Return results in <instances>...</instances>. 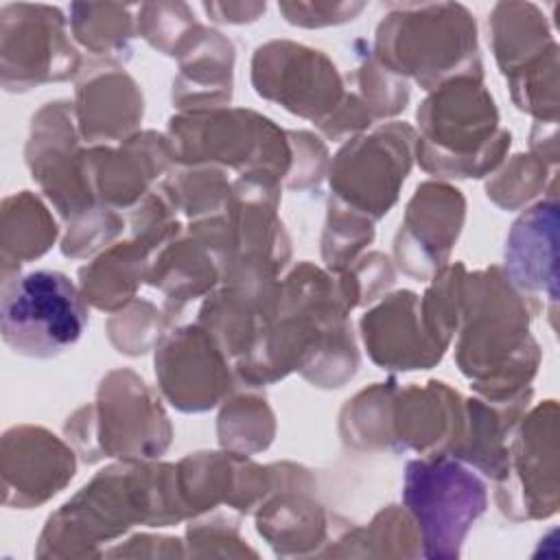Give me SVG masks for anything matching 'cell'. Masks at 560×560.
<instances>
[{
    "instance_id": "obj_1",
    "label": "cell",
    "mask_w": 560,
    "mask_h": 560,
    "mask_svg": "<svg viewBox=\"0 0 560 560\" xmlns=\"http://www.w3.org/2000/svg\"><path fill=\"white\" fill-rule=\"evenodd\" d=\"M348 315L337 276L302 260L280 280L278 313L252 352L234 363L236 378L262 387L300 372L315 387H343L361 363Z\"/></svg>"
},
{
    "instance_id": "obj_2",
    "label": "cell",
    "mask_w": 560,
    "mask_h": 560,
    "mask_svg": "<svg viewBox=\"0 0 560 560\" xmlns=\"http://www.w3.org/2000/svg\"><path fill=\"white\" fill-rule=\"evenodd\" d=\"M182 521L186 518L177 499L175 464L118 459L48 516L35 553L46 558L103 556L98 547L133 525L168 527Z\"/></svg>"
},
{
    "instance_id": "obj_3",
    "label": "cell",
    "mask_w": 560,
    "mask_h": 560,
    "mask_svg": "<svg viewBox=\"0 0 560 560\" xmlns=\"http://www.w3.org/2000/svg\"><path fill=\"white\" fill-rule=\"evenodd\" d=\"M542 302L521 291L503 267L468 271L455 363L486 400H508L532 387L542 350L529 332Z\"/></svg>"
},
{
    "instance_id": "obj_4",
    "label": "cell",
    "mask_w": 560,
    "mask_h": 560,
    "mask_svg": "<svg viewBox=\"0 0 560 560\" xmlns=\"http://www.w3.org/2000/svg\"><path fill=\"white\" fill-rule=\"evenodd\" d=\"M416 120V160L433 177H488L505 162L512 144L483 74H457L433 88Z\"/></svg>"
},
{
    "instance_id": "obj_5",
    "label": "cell",
    "mask_w": 560,
    "mask_h": 560,
    "mask_svg": "<svg viewBox=\"0 0 560 560\" xmlns=\"http://www.w3.org/2000/svg\"><path fill=\"white\" fill-rule=\"evenodd\" d=\"M372 55L385 70L427 92L457 74H483L477 22L459 2L387 4Z\"/></svg>"
},
{
    "instance_id": "obj_6",
    "label": "cell",
    "mask_w": 560,
    "mask_h": 560,
    "mask_svg": "<svg viewBox=\"0 0 560 560\" xmlns=\"http://www.w3.org/2000/svg\"><path fill=\"white\" fill-rule=\"evenodd\" d=\"M63 435L85 464L151 462L166 453L173 427L147 381L129 368H118L101 378L94 402L68 416Z\"/></svg>"
},
{
    "instance_id": "obj_7",
    "label": "cell",
    "mask_w": 560,
    "mask_h": 560,
    "mask_svg": "<svg viewBox=\"0 0 560 560\" xmlns=\"http://www.w3.org/2000/svg\"><path fill=\"white\" fill-rule=\"evenodd\" d=\"M175 164L217 166L238 175L267 173L282 184L291 171L287 129L271 118L243 107L179 112L168 120Z\"/></svg>"
},
{
    "instance_id": "obj_8",
    "label": "cell",
    "mask_w": 560,
    "mask_h": 560,
    "mask_svg": "<svg viewBox=\"0 0 560 560\" xmlns=\"http://www.w3.org/2000/svg\"><path fill=\"white\" fill-rule=\"evenodd\" d=\"M402 508L418 527L422 556L453 560L488 508V488L462 459L422 455L405 466Z\"/></svg>"
},
{
    "instance_id": "obj_9",
    "label": "cell",
    "mask_w": 560,
    "mask_h": 560,
    "mask_svg": "<svg viewBox=\"0 0 560 560\" xmlns=\"http://www.w3.org/2000/svg\"><path fill=\"white\" fill-rule=\"evenodd\" d=\"M88 306L79 284L61 271L15 273L2 280V341L20 357L52 359L81 339Z\"/></svg>"
},
{
    "instance_id": "obj_10",
    "label": "cell",
    "mask_w": 560,
    "mask_h": 560,
    "mask_svg": "<svg viewBox=\"0 0 560 560\" xmlns=\"http://www.w3.org/2000/svg\"><path fill=\"white\" fill-rule=\"evenodd\" d=\"M416 129L400 120L346 140L328 164L330 197L378 221L400 197L416 160Z\"/></svg>"
},
{
    "instance_id": "obj_11",
    "label": "cell",
    "mask_w": 560,
    "mask_h": 560,
    "mask_svg": "<svg viewBox=\"0 0 560 560\" xmlns=\"http://www.w3.org/2000/svg\"><path fill=\"white\" fill-rule=\"evenodd\" d=\"M494 483V503L510 521H538L558 512V402L553 398L521 416L510 435L505 472Z\"/></svg>"
},
{
    "instance_id": "obj_12",
    "label": "cell",
    "mask_w": 560,
    "mask_h": 560,
    "mask_svg": "<svg viewBox=\"0 0 560 560\" xmlns=\"http://www.w3.org/2000/svg\"><path fill=\"white\" fill-rule=\"evenodd\" d=\"M2 88L28 92L44 83L77 79L83 59L68 35V20L50 4H4L0 9Z\"/></svg>"
},
{
    "instance_id": "obj_13",
    "label": "cell",
    "mask_w": 560,
    "mask_h": 560,
    "mask_svg": "<svg viewBox=\"0 0 560 560\" xmlns=\"http://www.w3.org/2000/svg\"><path fill=\"white\" fill-rule=\"evenodd\" d=\"M254 92L293 116L324 122L346 96V79L317 48L291 39H271L252 55Z\"/></svg>"
},
{
    "instance_id": "obj_14",
    "label": "cell",
    "mask_w": 560,
    "mask_h": 560,
    "mask_svg": "<svg viewBox=\"0 0 560 560\" xmlns=\"http://www.w3.org/2000/svg\"><path fill=\"white\" fill-rule=\"evenodd\" d=\"M155 378L162 396L184 413L214 409L238 381L232 359L199 324L166 330L155 346Z\"/></svg>"
},
{
    "instance_id": "obj_15",
    "label": "cell",
    "mask_w": 560,
    "mask_h": 560,
    "mask_svg": "<svg viewBox=\"0 0 560 560\" xmlns=\"http://www.w3.org/2000/svg\"><path fill=\"white\" fill-rule=\"evenodd\" d=\"M70 101H50L31 120L24 158L31 177L63 221L96 206L85 171V149Z\"/></svg>"
},
{
    "instance_id": "obj_16",
    "label": "cell",
    "mask_w": 560,
    "mask_h": 560,
    "mask_svg": "<svg viewBox=\"0 0 560 560\" xmlns=\"http://www.w3.org/2000/svg\"><path fill=\"white\" fill-rule=\"evenodd\" d=\"M464 221L466 197L459 188L440 179L418 184L394 236L398 269L418 282H429L448 265Z\"/></svg>"
},
{
    "instance_id": "obj_17",
    "label": "cell",
    "mask_w": 560,
    "mask_h": 560,
    "mask_svg": "<svg viewBox=\"0 0 560 560\" xmlns=\"http://www.w3.org/2000/svg\"><path fill=\"white\" fill-rule=\"evenodd\" d=\"M2 501L31 510L59 494L77 472V451L68 440L37 424H18L2 435Z\"/></svg>"
},
{
    "instance_id": "obj_18",
    "label": "cell",
    "mask_w": 560,
    "mask_h": 560,
    "mask_svg": "<svg viewBox=\"0 0 560 560\" xmlns=\"http://www.w3.org/2000/svg\"><path fill=\"white\" fill-rule=\"evenodd\" d=\"M175 166L168 136L138 131L118 147L92 144L85 149V171L96 203L131 210Z\"/></svg>"
},
{
    "instance_id": "obj_19",
    "label": "cell",
    "mask_w": 560,
    "mask_h": 560,
    "mask_svg": "<svg viewBox=\"0 0 560 560\" xmlns=\"http://www.w3.org/2000/svg\"><path fill=\"white\" fill-rule=\"evenodd\" d=\"M359 330L368 357L381 370H429L438 365L446 352L424 330L420 295L409 289L383 295L361 315Z\"/></svg>"
},
{
    "instance_id": "obj_20",
    "label": "cell",
    "mask_w": 560,
    "mask_h": 560,
    "mask_svg": "<svg viewBox=\"0 0 560 560\" xmlns=\"http://www.w3.org/2000/svg\"><path fill=\"white\" fill-rule=\"evenodd\" d=\"M280 300V280L232 276L203 298L197 324L236 363L247 357L273 322Z\"/></svg>"
},
{
    "instance_id": "obj_21",
    "label": "cell",
    "mask_w": 560,
    "mask_h": 560,
    "mask_svg": "<svg viewBox=\"0 0 560 560\" xmlns=\"http://www.w3.org/2000/svg\"><path fill=\"white\" fill-rule=\"evenodd\" d=\"M392 453L451 455L464 429V398L444 381L409 383L392 400Z\"/></svg>"
},
{
    "instance_id": "obj_22",
    "label": "cell",
    "mask_w": 560,
    "mask_h": 560,
    "mask_svg": "<svg viewBox=\"0 0 560 560\" xmlns=\"http://www.w3.org/2000/svg\"><path fill=\"white\" fill-rule=\"evenodd\" d=\"M74 118L81 140L90 144L122 142L140 131L142 90L116 63H88L77 77Z\"/></svg>"
},
{
    "instance_id": "obj_23",
    "label": "cell",
    "mask_w": 560,
    "mask_h": 560,
    "mask_svg": "<svg viewBox=\"0 0 560 560\" xmlns=\"http://www.w3.org/2000/svg\"><path fill=\"white\" fill-rule=\"evenodd\" d=\"M558 210L553 179L549 195L527 206L512 223L503 249V271L512 284L538 300L547 298L551 308L558 300Z\"/></svg>"
},
{
    "instance_id": "obj_24",
    "label": "cell",
    "mask_w": 560,
    "mask_h": 560,
    "mask_svg": "<svg viewBox=\"0 0 560 560\" xmlns=\"http://www.w3.org/2000/svg\"><path fill=\"white\" fill-rule=\"evenodd\" d=\"M223 278V262L212 238L190 221L175 238L153 252L147 284L164 295V311L173 319L197 298L212 293Z\"/></svg>"
},
{
    "instance_id": "obj_25",
    "label": "cell",
    "mask_w": 560,
    "mask_h": 560,
    "mask_svg": "<svg viewBox=\"0 0 560 560\" xmlns=\"http://www.w3.org/2000/svg\"><path fill=\"white\" fill-rule=\"evenodd\" d=\"M234 44L223 33L197 24L175 50L173 107L179 112L228 107L234 88Z\"/></svg>"
},
{
    "instance_id": "obj_26",
    "label": "cell",
    "mask_w": 560,
    "mask_h": 560,
    "mask_svg": "<svg viewBox=\"0 0 560 560\" xmlns=\"http://www.w3.org/2000/svg\"><path fill=\"white\" fill-rule=\"evenodd\" d=\"M315 486L276 490L256 512V532L284 558L319 553L330 542L335 516L315 499Z\"/></svg>"
},
{
    "instance_id": "obj_27",
    "label": "cell",
    "mask_w": 560,
    "mask_h": 560,
    "mask_svg": "<svg viewBox=\"0 0 560 560\" xmlns=\"http://www.w3.org/2000/svg\"><path fill=\"white\" fill-rule=\"evenodd\" d=\"M532 396L534 389L527 387L508 400L464 398V429L451 455L488 479L499 481L508 466L510 435L529 409Z\"/></svg>"
},
{
    "instance_id": "obj_28",
    "label": "cell",
    "mask_w": 560,
    "mask_h": 560,
    "mask_svg": "<svg viewBox=\"0 0 560 560\" xmlns=\"http://www.w3.org/2000/svg\"><path fill=\"white\" fill-rule=\"evenodd\" d=\"M151 252L136 238L116 241L79 269V289L85 302L107 315L120 311L149 276Z\"/></svg>"
},
{
    "instance_id": "obj_29",
    "label": "cell",
    "mask_w": 560,
    "mask_h": 560,
    "mask_svg": "<svg viewBox=\"0 0 560 560\" xmlns=\"http://www.w3.org/2000/svg\"><path fill=\"white\" fill-rule=\"evenodd\" d=\"M488 28L494 61L505 79L558 46L545 13L534 2H497Z\"/></svg>"
},
{
    "instance_id": "obj_30",
    "label": "cell",
    "mask_w": 560,
    "mask_h": 560,
    "mask_svg": "<svg viewBox=\"0 0 560 560\" xmlns=\"http://www.w3.org/2000/svg\"><path fill=\"white\" fill-rule=\"evenodd\" d=\"M59 228L48 206L31 190H20L2 201V280L20 267L42 258L57 241Z\"/></svg>"
},
{
    "instance_id": "obj_31",
    "label": "cell",
    "mask_w": 560,
    "mask_h": 560,
    "mask_svg": "<svg viewBox=\"0 0 560 560\" xmlns=\"http://www.w3.org/2000/svg\"><path fill=\"white\" fill-rule=\"evenodd\" d=\"M238 457V453L223 448L199 451L188 453L175 464V488L186 521L230 503L236 483Z\"/></svg>"
},
{
    "instance_id": "obj_32",
    "label": "cell",
    "mask_w": 560,
    "mask_h": 560,
    "mask_svg": "<svg viewBox=\"0 0 560 560\" xmlns=\"http://www.w3.org/2000/svg\"><path fill=\"white\" fill-rule=\"evenodd\" d=\"M131 4H70V33L79 46L105 63H125L131 57V39L136 33V15Z\"/></svg>"
},
{
    "instance_id": "obj_33",
    "label": "cell",
    "mask_w": 560,
    "mask_h": 560,
    "mask_svg": "<svg viewBox=\"0 0 560 560\" xmlns=\"http://www.w3.org/2000/svg\"><path fill=\"white\" fill-rule=\"evenodd\" d=\"M319 556H394V558H418L420 534L405 508L387 505L374 514L368 525L346 527ZM328 542V545H330Z\"/></svg>"
},
{
    "instance_id": "obj_34",
    "label": "cell",
    "mask_w": 560,
    "mask_h": 560,
    "mask_svg": "<svg viewBox=\"0 0 560 560\" xmlns=\"http://www.w3.org/2000/svg\"><path fill=\"white\" fill-rule=\"evenodd\" d=\"M247 387L245 392H232L223 402L217 418L219 446L238 455H256L267 451L276 438V413L269 400Z\"/></svg>"
},
{
    "instance_id": "obj_35",
    "label": "cell",
    "mask_w": 560,
    "mask_h": 560,
    "mask_svg": "<svg viewBox=\"0 0 560 560\" xmlns=\"http://www.w3.org/2000/svg\"><path fill=\"white\" fill-rule=\"evenodd\" d=\"M398 389L396 378L372 383L357 392L339 411V435L357 451L392 453V400Z\"/></svg>"
},
{
    "instance_id": "obj_36",
    "label": "cell",
    "mask_w": 560,
    "mask_h": 560,
    "mask_svg": "<svg viewBox=\"0 0 560 560\" xmlns=\"http://www.w3.org/2000/svg\"><path fill=\"white\" fill-rule=\"evenodd\" d=\"M158 190L168 199L177 214L190 221L223 214L232 199V182L217 166H184L171 171Z\"/></svg>"
},
{
    "instance_id": "obj_37",
    "label": "cell",
    "mask_w": 560,
    "mask_h": 560,
    "mask_svg": "<svg viewBox=\"0 0 560 560\" xmlns=\"http://www.w3.org/2000/svg\"><path fill=\"white\" fill-rule=\"evenodd\" d=\"M466 276L468 269L464 262H448L429 280V287L420 298L422 326L444 350H448L462 322Z\"/></svg>"
},
{
    "instance_id": "obj_38",
    "label": "cell",
    "mask_w": 560,
    "mask_h": 560,
    "mask_svg": "<svg viewBox=\"0 0 560 560\" xmlns=\"http://www.w3.org/2000/svg\"><path fill=\"white\" fill-rule=\"evenodd\" d=\"M374 221L350 210L348 206L328 199V212L322 234V260L330 273L346 271L365 247L374 241Z\"/></svg>"
},
{
    "instance_id": "obj_39",
    "label": "cell",
    "mask_w": 560,
    "mask_h": 560,
    "mask_svg": "<svg viewBox=\"0 0 560 560\" xmlns=\"http://www.w3.org/2000/svg\"><path fill=\"white\" fill-rule=\"evenodd\" d=\"M549 164L532 153H516L486 179V197L501 210L527 208L540 192H547Z\"/></svg>"
},
{
    "instance_id": "obj_40",
    "label": "cell",
    "mask_w": 560,
    "mask_h": 560,
    "mask_svg": "<svg viewBox=\"0 0 560 560\" xmlns=\"http://www.w3.org/2000/svg\"><path fill=\"white\" fill-rule=\"evenodd\" d=\"M171 322L173 319L166 311L158 308L144 298H136L107 317L105 330L109 343L120 354L140 357L158 346V341L166 335Z\"/></svg>"
},
{
    "instance_id": "obj_41",
    "label": "cell",
    "mask_w": 560,
    "mask_h": 560,
    "mask_svg": "<svg viewBox=\"0 0 560 560\" xmlns=\"http://www.w3.org/2000/svg\"><path fill=\"white\" fill-rule=\"evenodd\" d=\"M346 81L348 90L359 96L374 122L398 116L409 103V83L385 70L374 59L372 50L361 57V63L346 77Z\"/></svg>"
},
{
    "instance_id": "obj_42",
    "label": "cell",
    "mask_w": 560,
    "mask_h": 560,
    "mask_svg": "<svg viewBox=\"0 0 560 560\" xmlns=\"http://www.w3.org/2000/svg\"><path fill=\"white\" fill-rule=\"evenodd\" d=\"M505 81L521 112L534 120H558V46Z\"/></svg>"
},
{
    "instance_id": "obj_43",
    "label": "cell",
    "mask_w": 560,
    "mask_h": 560,
    "mask_svg": "<svg viewBox=\"0 0 560 560\" xmlns=\"http://www.w3.org/2000/svg\"><path fill=\"white\" fill-rule=\"evenodd\" d=\"M125 225L127 219L118 210L101 203L90 206L66 221V232L59 245L61 254L72 260L96 256L116 243Z\"/></svg>"
},
{
    "instance_id": "obj_44",
    "label": "cell",
    "mask_w": 560,
    "mask_h": 560,
    "mask_svg": "<svg viewBox=\"0 0 560 560\" xmlns=\"http://www.w3.org/2000/svg\"><path fill=\"white\" fill-rule=\"evenodd\" d=\"M186 2H144L136 7V33L158 52L173 57L186 35L197 26Z\"/></svg>"
},
{
    "instance_id": "obj_45",
    "label": "cell",
    "mask_w": 560,
    "mask_h": 560,
    "mask_svg": "<svg viewBox=\"0 0 560 560\" xmlns=\"http://www.w3.org/2000/svg\"><path fill=\"white\" fill-rule=\"evenodd\" d=\"M335 276L343 304L350 313L357 306H368L381 300L396 282L394 262L383 252H368L359 256L346 271Z\"/></svg>"
},
{
    "instance_id": "obj_46",
    "label": "cell",
    "mask_w": 560,
    "mask_h": 560,
    "mask_svg": "<svg viewBox=\"0 0 560 560\" xmlns=\"http://www.w3.org/2000/svg\"><path fill=\"white\" fill-rule=\"evenodd\" d=\"M241 538L238 518L230 514H201L186 527L188 556H256Z\"/></svg>"
},
{
    "instance_id": "obj_47",
    "label": "cell",
    "mask_w": 560,
    "mask_h": 560,
    "mask_svg": "<svg viewBox=\"0 0 560 560\" xmlns=\"http://www.w3.org/2000/svg\"><path fill=\"white\" fill-rule=\"evenodd\" d=\"M289 136V144H291V171L284 179V186L291 190H308V188H317L319 182L324 179V175L328 173V149L322 142V138H317L311 131H287Z\"/></svg>"
},
{
    "instance_id": "obj_48",
    "label": "cell",
    "mask_w": 560,
    "mask_h": 560,
    "mask_svg": "<svg viewBox=\"0 0 560 560\" xmlns=\"http://www.w3.org/2000/svg\"><path fill=\"white\" fill-rule=\"evenodd\" d=\"M365 2H278L282 18L300 28H324L352 22Z\"/></svg>"
},
{
    "instance_id": "obj_49",
    "label": "cell",
    "mask_w": 560,
    "mask_h": 560,
    "mask_svg": "<svg viewBox=\"0 0 560 560\" xmlns=\"http://www.w3.org/2000/svg\"><path fill=\"white\" fill-rule=\"evenodd\" d=\"M265 2H203V11L219 24H249L265 13Z\"/></svg>"
},
{
    "instance_id": "obj_50",
    "label": "cell",
    "mask_w": 560,
    "mask_h": 560,
    "mask_svg": "<svg viewBox=\"0 0 560 560\" xmlns=\"http://www.w3.org/2000/svg\"><path fill=\"white\" fill-rule=\"evenodd\" d=\"M529 153L545 164H558V120H536L529 133Z\"/></svg>"
}]
</instances>
